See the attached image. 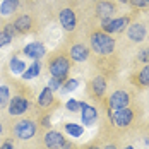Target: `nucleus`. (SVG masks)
<instances>
[{
	"mask_svg": "<svg viewBox=\"0 0 149 149\" xmlns=\"http://www.w3.org/2000/svg\"><path fill=\"white\" fill-rule=\"evenodd\" d=\"M91 46L96 53H101V55H108L113 52L115 48V41L106 34V33H96L91 36Z\"/></svg>",
	"mask_w": 149,
	"mask_h": 149,
	"instance_id": "1",
	"label": "nucleus"
},
{
	"mask_svg": "<svg viewBox=\"0 0 149 149\" xmlns=\"http://www.w3.org/2000/svg\"><path fill=\"white\" fill-rule=\"evenodd\" d=\"M69 69H70V63H69V60L63 58V57H58V58H55L50 63V74H52V77L65 79L67 74H69Z\"/></svg>",
	"mask_w": 149,
	"mask_h": 149,
	"instance_id": "2",
	"label": "nucleus"
},
{
	"mask_svg": "<svg viewBox=\"0 0 149 149\" xmlns=\"http://www.w3.org/2000/svg\"><path fill=\"white\" fill-rule=\"evenodd\" d=\"M15 135L19 137V139H31L33 135H34V132H36V125L31 122V120H21L17 125H15L14 129Z\"/></svg>",
	"mask_w": 149,
	"mask_h": 149,
	"instance_id": "3",
	"label": "nucleus"
},
{
	"mask_svg": "<svg viewBox=\"0 0 149 149\" xmlns=\"http://www.w3.org/2000/svg\"><path fill=\"white\" fill-rule=\"evenodd\" d=\"M127 24H129V17H118V19H108V17H104L103 19L104 33H117V31H122L123 28H127Z\"/></svg>",
	"mask_w": 149,
	"mask_h": 149,
	"instance_id": "4",
	"label": "nucleus"
},
{
	"mask_svg": "<svg viewBox=\"0 0 149 149\" xmlns=\"http://www.w3.org/2000/svg\"><path fill=\"white\" fill-rule=\"evenodd\" d=\"M113 122H115V125H118V127H127V125H130V122L134 118V113H132V110L130 108H120V110H115V113H113Z\"/></svg>",
	"mask_w": 149,
	"mask_h": 149,
	"instance_id": "5",
	"label": "nucleus"
},
{
	"mask_svg": "<svg viewBox=\"0 0 149 149\" xmlns=\"http://www.w3.org/2000/svg\"><path fill=\"white\" fill-rule=\"evenodd\" d=\"M81 118H82L84 125L91 127L96 122V118H98V110L88 103H81Z\"/></svg>",
	"mask_w": 149,
	"mask_h": 149,
	"instance_id": "6",
	"label": "nucleus"
},
{
	"mask_svg": "<svg viewBox=\"0 0 149 149\" xmlns=\"http://www.w3.org/2000/svg\"><path fill=\"white\" fill-rule=\"evenodd\" d=\"M29 108V101L24 100V98H14L9 101V113L10 115H22L26 110Z\"/></svg>",
	"mask_w": 149,
	"mask_h": 149,
	"instance_id": "7",
	"label": "nucleus"
},
{
	"mask_svg": "<svg viewBox=\"0 0 149 149\" xmlns=\"http://www.w3.org/2000/svg\"><path fill=\"white\" fill-rule=\"evenodd\" d=\"M129 104V94L125 91H117L110 96V106L113 110H120V108H125Z\"/></svg>",
	"mask_w": 149,
	"mask_h": 149,
	"instance_id": "8",
	"label": "nucleus"
},
{
	"mask_svg": "<svg viewBox=\"0 0 149 149\" xmlns=\"http://www.w3.org/2000/svg\"><path fill=\"white\" fill-rule=\"evenodd\" d=\"M63 142H65L63 135L60 134V132H57V130H50L45 137V144L50 149H60Z\"/></svg>",
	"mask_w": 149,
	"mask_h": 149,
	"instance_id": "9",
	"label": "nucleus"
},
{
	"mask_svg": "<svg viewBox=\"0 0 149 149\" xmlns=\"http://www.w3.org/2000/svg\"><path fill=\"white\" fill-rule=\"evenodd\" d=\"M60 24H62L63 29L67 31H72L75 28V14L70 9H63L60 12Z\"/></svg>",
	"mask_w": 149,
	"mask_h": 149,
	"instance_id": "10",
	"label": "nucleus"
},
{
	"mask_svg": "<svg viewBox=\"0 0 149 149\" xmlns=\"http://www.w3.org/2000/svg\"><path fill=\"white\" fill-rule=\"evenodd\" d=\"M45 53H46V50L41 43L34 41V43H29L28 46H24V55H28L31 58H41Z\"/></svg>",
	"mask_w": 149,
	"mask_h": 149,
	"instance_id": "11",
	"label": "nucleus"
},
{
	"mask_svg": "<svg viewBox=\"0 0 149 149\" xmlns=\"http://www.w3.org/2000/svg\"><path fill=\"white\" fill-rule=\"evenodd\" d=\"M88 55H89V50L84 45H75L70 50V58L75 60V62H84L88 58Z\"/></svg>",
	"mask_w": 149,
	"mask_h": 149,
	"instance_id": "12",
	"label": "nucleus"
},
{
	"mask_svg": "<svg viewBox=\"0 0 149 149\" xmlns=\"http://www.w3.org/2000/svg\"><path fill=\"white\" fill-rule=\"evenodd\" d=\"M144 36H146V29H144L142 24H132L129 28V38L132 41H142Z\"/></svg>",
	"mask_w": 149,
	"mask_h": 149,
	"instance_id": "13",
	"label": "nucleus"
},
{
	"mask_svg": "<svg viewBox=\"0 0 149 149\" xmlns=\"http://www.w3.org/2000/svg\"><path fill=\"white\" fill-rule=\"evenodd\" d=\"M19 7V0H3L0 3V14L2 15H10L14 14Z\"/></svg>",
	"mask_w": 149,
	"mask_h": 149,
	"instance_id": "14",
	"label": "nucleus"
},
{
	"mask_svg": "<svg viewBox=\"0 0 149 149\" xmlns=\"http://www.w3.org/2000/svg\"><path fill=\"white\" fill-rule=\"evenodd\" d=\"M14 28L19 33H28L31 28V17L29 15H21V17H17L14 22Z\"/></svg>",
	"mask_w": 149,
	"mask_h": 149,
	"instance_id": "15",
	"label": "nucleus"
},
{
	"mask_svg": "<svg viewBox=\"0 0 149 149\" xmlns=\"http://www.w3.org/2000/svg\"><path fill=\"white\" fill-rule=\"evenodd\" d=\"M91 86H93V91H94V94H96V96H103V94H104V89H106V82H104L103 77H94Z\"/></svg>",
	"mask_w": 149,
	"mask_h": 149,
	"instance_id": "16",
	"label": "nucleus"
},
{
	"mask_svg": "<svg viewBox=\"0 0 149 149\" xmlns=\"http://www.w3.org/2000/svg\"><path fill=\"white\" fill-rule=\"evenodd\" d=\"M40 69H41V65H40V62L36 60V62H33L29 67H28V70H24L22 72V79H33V77H36V75L40 74Z\"/></svg>",
	"mask_w": 149,
	"mask_h": 149,
	"instance_id": "17",
	"label": "nucleus"
},
{
	"mask_svg": "<svg viewBox=\"0 0 149 149\" xmlns=\"http://www.w3.org/2000/svg\"><path fill=\"white\" fill-rule=\"evenodd\" d=\"M53 91L50 89V88H45V89L41 91V94H40V98H38V103L41 104V106H48V104L53 101Z\"/></svg>",
	"mask_w": 149,
	"mask_h": 149,
	"instance_id": "18",
	"label": "nucleus"
},
{
	"mask_svg": "<svg viewBox=\"0 0 149 149\" xmlns=\"http://www.w3.org/2000/svg\"><path fill=\"white\" fill-rule=\"evenodd\" d=\"M63 129H65V132L70 135V137H79V135H82V132H84V129L81 125H77V123H65Z\"/></svg>",
	"mask_w": 149,
	"mask_h": 149,
	"instance_id": "19",
	"label": "nucleus"
},
{
	"mask_svg": "<svg viewBox=\"0 0 149 149\" xmlns=\"http://www.w3.org/2000/svg\"><path fill=\"white\" fill-rule=\"evenodd\" d=\"M113 12V5L111 3H108V2H100L98 3V14L101 15V17H108V15Z\"/></svg>",
	"mask_w": 149,
	"mask_h": 149,
	"instance_id": "20",
	"label": "nucleus"
},
{
	"mask_svg": "<svg viewBox=\"0 0 149 149\" xmlns=\"http://www.w3.org/2000/svg\"><path fill=\"white\" fill-rule=\"evenodd\" d=\"M10 101V91L7 86H0V108H5Z\"/></svg>",
	"mask_w": 149,
	"mask_h": 149,
	"instance_id": "21",
	"label": "nucleus"
},
{
	"mask_svg": "<svg viewBox=\"0 0 149 149\" xmlns=\"http://www.w3.org/2000/svg\"><path fill=\"white\" fill-rule=\"evenodd\" d=\"M24 69H26V63H24L22 60H19V58L10 60V70H12L14 74H22Z\"/></svg>",
	"mask_w": 149,
	"mask_h": 149,
	"instance_id": "22",
	"label": "nucleus"
},
{
	"mask_svg": "<svg viewBox=\"0 0 149 149\" xmlns=\"http://www.w3.org/2000/svg\"><path fill=\"white\" fill-rule=\"evenodd\" d=\"M139 82H141L142 86H149V65H146V67L141 70V74H139Z\"/></svg>",
	"mask_w": 149,
	"mask_h": 149,
	"instance_id": "23",
	"label": "nucleus"
},
{
	"mask_svg": "<svg viewBox=\"0 0 149 149\" xmlns=\"http://www.w3.org/2000/svg\"><path fill=\"white\" fill-rule=\"evenodd\" d=\"M62 81H63V79H58V77H52V79H50V82H48V88H50L52 91L60 89V86H62Z\"/></svg>",
	"mask_w": 149,
	"mask_h": 149,
	"instance_id": "24",
	"label": "nucleus"
},
{
	"mask_svg": "<svg viewBox=\"0 0 149 149\" xmlns=\"http://www.w3.org/2000/svg\"><path fill=\"white\" fill-rule=\"evenodd\" d=\"M77 86H79V81H77V79H69V81H65L63 89L65 91H74Z\"/></svg>",
	"mask_w": 149,
	"mask_h": 149,
	"instance_id": "25",
	"label": "nucleus"
},
{
	"mask_svg": "<svg viewBox=\"0 0 149 149\" xmlns=\"http://www.w3.org/2000/svg\"><path fill=\"white\" fill-rule=\"evenodd\" d=\"M65 106H67V110H69V111H79V110H81V103H79V101H75V100H69Z\"/></svg>",
	"mask_w": 149,
	"mask_h": 149,
	"instance_id": "26",
	"label": "nucleus"
},
{
	"mask_svg": "<svg viewBox=\"0 0 149 149\" xmlns=\"http://www.w3.org/2000/svg\"><path fill=\"white\" fill-rule=\"evenodd\" d=\"M10 40H12V38H10V36H7V33H5V31H0V48H2V46H5V45H9V43H10Z\"/></svg>",
	"mask_w": 149,
	"mask_h": 149,
	"instance_id": "27",
	"label": "nucleus"
},
{
	"mask_svg": "<svg viewBox=\"0 0 149 149\" xmlns=\"http://www.w3.org/2000/svg\"><path fill=\"white\" fill-rule=\"evenodd\" d=\"M139 60H141V62H149V48L142 50V52L139 53Z\"/></svg>",
	"mask_w": 149,
	"mask_h": 149,
	"instance_id": "28",
	"label": "nucleus"
},
{
	"mask_svg": "<svg viewBox=\"0 0 149 149\" xmlns=\"http://www.w3.org/2000/svg\"><path fill=\"white\" fill-rule=\"evenodd\" d=\"M5 33H7V36H10V38H14V33H15V28L14 24H9V26H5Z\"/></svg>",
	"mask_w": 149,
	"mask_h": 149,
	"instance_id": "29",
	"label": "nucleus"
},
{
	"mask_svg": "<svg viewBox=\"0 0 149 149\" xmlns=\"http://www.w3.org/2000/svg\"><path fill=\"white\" fill-rule=\"evenodd\" d=\"M130 2H132V5H135V7H144L148 3L146 0H130Z\"/></svg>",
	"mask_w": 149,
	"mask_h": 149,
	"instance_id": "30",
	"label": "nucleus"
},
{
	"mask_svg": "<svg viewBox=\"0 0 149 149\" xmlns=\"http://www.w3.org/2000/svg\"><path fill=\"white\" fill-rule=\"evenodd\" d=\"M0 149H14V144H12L10 141H7V142H3V144L0 146Z\"/></svg>",
	"mask_w": 149,
	"mask_h": 149,
	"instance_id": "31",
	"label": "nucleus"
},
{
	"mask_svg": "<svg viewBox=\"0 0 149 149\" xmlns=\"http://www.w3.org/2000/svg\"><path fill=\"white\" fill-rule=\"evenodd\" d=\"M60 149H72V144H70V142H63Z\"/></svg>",
	"mask_w": 149,
	"mask_h": 149,
	"instance_id": "32",
	"label": "nucleus"
},
{
	"mask_svg": "<svg viewBox=\"0 0 149 149\" xmlns=\"http://www.w3.org/2000/svg\"><path fill=\"white\" fill-rule=\"evenodd\" d=\"M43 125H45V127L50 125V117H45V118H43Z\"/></svg>",
	"mask_w": 149,
	"mask_h": 149,
	"instance_id": "33",
	"label": "nucleus"
},
{
	"mask_svg": "<svg viewBox=\"0 0 149 149\" xmlns=\"http://www.w3.org/2000/svg\"><path fill=\"white\" fill-rule=\"evenodd\" d=\"M104 149H117V148H115V146H106Z\"/></svg>",
	"mask_w": 149,
	"mask_h": 149,
	"instance_id": "34",
	"label": "nucleus"
},
{
	"mask_svg": "<svg viewBox=\"0 0 149 149\" xmlns=\"http://www.w3.org/2000/svg\"><path fill=\"white\" fill-rule=\"evenodd\" d=\"M88 149H100V148H96V146H91V148H88Z\"/></svg>",
	"mask_w": 149,
	"mask_h": 149,
	"instance_id": "35",
	"label": "nucleus"
},
{
	"mask_svg": "<svg viewBox=\"0 0 149 149\" xmlns=\"http://www.w3.org/2000/svg\"><path fill=\"white\" fill-rule=\"evenodd\" d=\"M123 149H134V148L132 146H127V148H123Z\"/></svg>",
	"mask_w": 149,
	"mask_h": 149,
	"instance_id": "36",
	"label": "nucleus"
},
{
	"mask_svg": "<svg viewBox=\"0 0 149 149\" xmlns=\"http://www.w3.org/2000/svg\"><path fill=\"white\" fill-rule=\"evenodd\" d=\"M0 134H2V123H0Z\"/></svg>",
	"mask_w": 149,
	"mask_h": 149,
	"instance_id": "37",
	"label": "nucleus"
},
{
	"mask_svg": "<svg viewBox=\"0 0 149 149\" xmlns=\"http://www.w3.org/2000/svg\"><path fill=\"white\" fill-rule=\"evenodd\" d=\"M120 2H125V0H120Z\"/></svg>",
	"mask_w": 149,
	"mask_h": 149,
	"instance_id": "38",
	"label": "nucleus"
},
{
	"mask_svg": "<svg viewBox=\"0 0 149 149\" xmlns=\"http://www.w3.org/2000/svg\"><path fill=\"white\" fill-rule=\"evenodd\" d=\"M146 2H148V3H149V0H146Z\"/></svg>",
	"mask_w": 149,
	"mask_h": 149,
	"instance_id": "39",
	"label": "nucleus"
}]
</instances>
